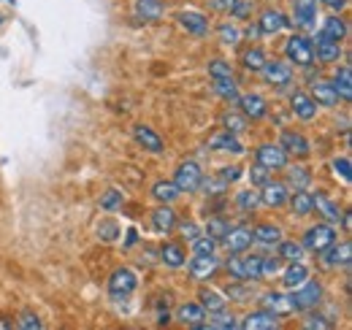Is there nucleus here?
Wrapping results in <instances>:
<instances>
[{"label": "nucleus", "mask_w": 352, "mask_h": 330, "mask_svg": "<svg viewBox=\"0 0 352 330\" xmlns=\"http://www.w3.org/2000/svg\"><path fill=\"white\" fill-rule=\"evenodd\" d=\"M307 279H309V268L304 265V260L290 263V265L285 268V274H282V285L287 289H296L298 285H304Z\"/></svg>", "instance_id": "28"}, {"label": "nucleus", "mask_w": 352, "mask_h": 330, "mask_svg": "<svg viewBox=\"0 0 352 330\" xmlns=\"http://www.w3.org/2000/svg\"><path fill=\"white\" fill-rule=\"evenodd\" d=\"M258 36H261V28H258V25H250V28H247V38H250V41H258Z\"/></svg>", "instance_id": "62"}, {"label": "nucleus", "mask_w": 352, "mask_h": 330, "mask_svg": "<svg viewBox=\"0 0 352 330\" xmlns=\"http://www.w3.org/2000/svg\"><path fill=\"white\" fill-rule=\"evenodd\" d=\"M287 25H290L287 16H285L282 11H276V8H265V11H261V16H258L261 36H276V33H282Z\"/></svg>", "instance_id": "20"}, {"label": "nucleus", "mask_w": 352, "mask_h": 330, "mask_svg": "<svg viewBox=\"0 0 352 330\" xmlns=\"http://www.w3.org/2000/svg\"><path fill=\"white\" fill-rule=\"evenodd\" d=\"M285 170V184H287V190H309V184H311V173H309V168L304 165H285L282 168Z\"/></svg>", "instance_id": "25"}, {"label": "nucleus", "mask_w": 352, "mask_h": 330, "mask_svg": "<svg viewBox=\"0 0 352 330\" xmlns=\"http://www.w3.org/2000/svg\"><path fill=\"white\" fill-rule=\"evenodd\" d=\"M276 254H279L285 263H296V260H304L307 249H304V244H296V241H279V244H276Z\"/></svg>", "instance_id": "41"}, {"label": "nucleus", "mask_w": 352, "mask_h": 330, "mask_svg": "<svg viewBox=\"0 0 352 330\" xmlns=\"http://www.w3.org/2000/svg\"><path fill=\"white\" fill-rule=\"evenodd\" d=\"M285 57L290 60V65H298V68H311L317 60H314V46L307 36H290L285 41Z\"/></svg>", "instance_id": "1"}, {"label": "nucleus", "mask_w": 352, "mask_h": 330, "mask_svg": "<svg viewBox=\"0 0 352 330\" xmlns=\"http://www.w3.org/2000/svg\"><path fill=\"white\" fill-rule=\"evenodd\" d=\"M252 11H255V3L252 0H236L230 6V16H236V19H250Z\"/></svg>", "instance_id": "52"}, {"label": "nucleus", "mask_w": 352, "mask_h": 330, "mask_svg": "<svg viewBox=\"0 0 352 330\" xmlns=\"http://www.w3.org/2000/svg\"><path fill=\"white\" fill-rule=\"evenodd\" d=\"M198 303L212 314V311H222L225 306H228V298H222V292H217V289H212V287H201L198 289Z\"/></svg>", "instance_id": "32"}, {"label": "nucleus", "mask_w": 352, "mask_h": 330, "mask_svg": "<svg viewBox=\"0 0 352 330\" xmlns=\"http://www.w3.org/2000/svg\"><path fill=\"white\" fill-rule=\"evenodd\" d=\"M217 36H220V41L225 43V46H239V43H241V30L233 28V25H228V22L217 28Z\"/></svg>", "instance_id": "48"}, {"label": "nucleus", "mask_w": 352, "mask_h": 330, "mask_svg": "<svg viewBox=\"0 0 352 330\" xmlns=\"http://www.w3.org/2000/svg\"><path fill=\"white\" fill-rule=\"evenodd\" d=\"M176 222H179V217H176V211L171 208V204H160V206L152 211V230L157 236H171L176 230Z\"/></svg>", "instance_id": "13"}, {"label": "nucleus", "mask_w": 352, "mask_h": 330, "mask_svg": "<svg viewBox=\"0 0 352 330\" xmlns=\"http://www.w3.org/2000/svg\"><path fill=\"white\" fill-rule=\"evenodd\" d=\"M0 328H14V322H8L6 317H0Z\"/></svg>", "instance_id": "63"}, {"label": "nucleus", "mask_w": 352, "mask_h": 330, "mask_svg": "<svg viewBox=\"0 0 352 330\" xmlns=\"http://www.w3.org/2000/svg\"><path fill=\"white\" fill-rule=\"evenodd\" d=\"M331 87H333V92L339 95V100H347V103H350V100H352V74H350V65H344L342 71H336V76H333Z\"/></svg>", "instance_id": "31"}, {"label": "nucleus", "mask_w": 352, "mask_h": 330, "mask_svg": "<svg viewBox=\"0 0 352 330\" xmlns=\"http://www.w3.org/2000/svg\"><path fill=\"white\" fill-rule=\"evenodd\" d=\"M209 76H212V79L233 76V68H230V63H225V60H212V63H209Z\"/></svg>", "instance_id": "56"}, {"label": "nucleus", "mask_w": 352, "mask_h": 330, "mask_svg": "<svg viewBox=\"0 0 352 330\" xmlns=\"http://www.w3.org/2000/svg\"><path fill=\"white\" fill-rule=\"evenodd\" d=\"M233 3L236 0H209V8H214V11H230Z\"/></svg>", "instance_id": "60"}, {"label": "nucleus", "mask_w": 352, "mask_h": 330, "mask_svg": "<svg viewBox=\"0 0 352 330\" xmlns=\"http://www.w3.org/2000/svg\"><path fill=\"white\" fill-rule=\"evenodd\" d=\"M212 152H228V155H244V144L239 141V135L222 130V133H214L206 144Z\"/></svg>", "instance_id": "22"}, {"label": "nucleus", "mask_w": 352, "mask_h": 330, "mask_svg": "<svg viewBox=\"0 0 352 330\" xmlns=\"http://www.w3.org/2000/svg\"><path fill=\"white\" fill-rule=\"evenodd\" d=\"M187 271H190V279L195 282H212L220 271V260L217 254H192Z\"/></svg>", "instance_id": "3"}, {"label": "nucleus", "mask_w": 352, "mask_h": 330, "mask_svg": "<svg viewBox=\"0 0 352 330\" xmlns=\"http://www.w3.org/2000/svg\"><path fill=\"white\" fill-rule=\"evenodd\" d=\"M236 206L241 214H252L255 208L261 206V195H258V190H241L239 195H236Z\"/></svg>", "instance_id": "44"}, {"label": "nucleus", "mask_w": 352, "mask_h": 330, "mask_svg": "<svg viewBox=\"0 0 352 330\" xmlns=\"http://www.w3.org/2000/svg\"><path fill=\"white\" fill-rule=\"evenodd\" d=\"M287 201H290L293 214H298V217H309V214H314L311 192H307V190H296V192H293V198H287Z\"/></svg>", "instance_id": "39"}, {"label": "nucleus", "mask_w": 352, "mask_h": 330, "mask_svg": "<svg viewBox=\"0 0 352 330\" xmlns=\"http://www.w3.org/2000/svg\"><path fill=\"white\" fill-rule=\"evenodd\" d=\"M239 328H247V330H274L279 328V317L271 314L268 309H258V311H250Z\"/></svg>", "instance_id": "24"}, {"label": "nucleus", "mask_w": 352, "mask_h": 330, "mask_svg": "<svg viewBox=\"0 0 352 330\" xmlns=\"http://www.w3.org/2000/svg\"><path fill=\"white\" fill-rule=\"evenodd\" d=\"M311 100L317 103V106H325V109H333V106H339V95L333 92V87L331 82H314L311 84Z\"/></svg>", "instance_id": "27"}, {"label": "nucleus", "mask_w": 352, "mask_h": 330, "mask_svg": "<svg viewBox=\"0 0 352 330\" xmlns=\"http://www.w3.org/2000/svg\"><path fill=\"white\" fill-rule=\"evenodd\" d=\"M258 195H261V204L268 208H282L287 204V198H290V190H287V184L285 182H265L263 187L258 190Z\"/></svg>", "instance_id": "12"}, {"label": "nucleus", "mask_w": 352, "mask_h": 330, "mask_svg": "<svg viewBox=\"0 0 352 330\" xmlns=\"http://www.w3.org/2000/svg\"><path fill=\"white\" fill-rule=\"evenodd\" d=\"M304 328L328 330V328H333V322H328V320H325V317H320V314H309L307 320H304Z\"/></svg>", "instance_id": "59"}, {"label": "nucleus", "mask_w": 352, "mask_h": 330, "mask_svg": "<svg viewBox=\"0 0 352 330\" xmlns=\"http://www.w3.org/2000/svg\"><path fill=\"white\" fill-rule=\"evenodd\" d=\"M133 138H135V144L138 146H144L146 152H152V155H160V152H166V144H163V138L149 127V124H133Z\"/></svg>", "instance_id": "14"}, {"label": "nucleus", "mask_w": 352, "mask_h": 330, "mask_svg": "<svg viewBox=\"0 0 352 330\" xmlns=\"http://www.w3.org/2000/svg\"><path fill=\"white\" fill-rule=\"evenodd\" d=\"M255 160L274 173V170H282L290 157H287V152H285L279 144H261L258 152H255Z\"/></svg>", "instance_id": "10"}, {"label": "nucleus", "mask_w": 352, "mask_h": 330, "mask_svg": "<svg viewBox=\"0 0 352 330\" xmlns=\"http://www.w3.org/2000/svg\"><path fill=\"white\" fill-rule=\"evenodd\" d=\"M293 22L301 30H311L317 25V0H293Z\"/></svg>", "instance_id": "16"}, {"label": "nucleus", "mask_w": 352, "mask_h": 330, "mask_svg": "<svg viewBox=\"0 0 352 330\" xmlns=\"http://www.w3.org/2000/svg\"><path fill=\"white\" fill-rule=\"evenodd\" d=\"M135 287H138V276H135L133 268H117V271H111V276H109V292H111V298H128Z\"/></svg>", "instance_id": "7"}, {"label": "nucleus", "mask_w": 352, "mask_h": 330, "mask_svg": "<svg viewBox=\"0 0 352 330\" xmlns=\"http://www.w3.org/2000/svg\"><path fill=\"white\" fill-rule=\"evenodd\" d=\"M217 244H220V241H214V239H212V236H206V233H201L198 239H192V241H190L192 254H214V252H217Z\"/></svg>", "instance_id": "45"}, {"label": "nucleus", "mask_w": 352, "mask_h": 330, "mask_svg": "<svg viewBox=\"0 0 352 330\" xmlns=\"http://www.w3.org/2000/svg\"><path fill=\"white\" fill-rule=\"evenodd\" d=\"M268 179H271V170L263 168L261 163H255L250 168V182H252V187H263Z\"/></svg>", "instance_id": "55"}, {"label": "nucleus", "mask_w": 352, "mask_h": 330, "mask_svg": "<svg viewBox=\"0 0 352 330\" xmlns=\"http://www.w3.org/2000/svg\"><path fill=\"white\" fill-rule=\"evenodd\" d=\"M117 233H120V225H117L114 219H103V222L98 225V236H100L103 241H114Z\"/></svg>", "instance_id": "54"}, {"label": "nucleus", "mask_w": 352, "mask_h": 330, "mask_svg": "<svg viewBox=\"0 0 352 330\" xmlns=\"http://www.w3.org/2000/svg\"><path fill=\"white\" fill-rule=\"evenodd\" d=\"M236 106L241 109V114L247 120H263L268 114V103H265L263 95H255V92H247V95H239Z\"/></svg>", "instance_id": "15"}, {"label": "nucleus", "mask_w": 352, "mask_h": 330, "mask_svg": "<svg viewBox=\"0 0 352 330\" xmlns=\"http://www.w3.org/2000/svg\"><path fill=\"white\" fill-rule=\"evenodd\" d=\"M179 195L182 192H179V187H176L174 182H155L152 184V198L157 204H174Z\"/></svg>", "instance_id": "37"}, {"label": "nucleus", "mask_w": 352, "mask_h": 330, "mask_svg": "<svg viewBox=\"0 0 352 330\" xmlns=\"http://www.w3.org/2000/svg\"><path fill=\"white\" fill-rule=\"evenodd\" d=\"M350 252H352V244L350 241H342L339 247H325L322 252H317L320 254V260H322V265H328V268H347L350 265Z\"/></svg>", "instance_id": "19"}, {"label": "nucleus", "mask_w": 352, "mask_h": 330, "mask_svg": "<svg viewBox=\"0 0 352 330\" xmlns=\"http://www.w3.org/2000/svg\"><path fill=\"white\" fill-rule=\"evenodd\" d=\"M160 260L168 265V268H182L184 263H187V252L182 244H176V241H166L163 247H160Z\"/></svg>", "instance_id": "29"}, {"label": "nucleus", "mask_w": 352, "mask_h": 330, "mask_svg": "<svg viewBox=\"0 0 352 330\" xmlns=\"http://www.w3.org/2000/svg\"><path fill=\"white\" fill-rule=\"evenodd\" d=\"M220 244L228 249L230 254H241V252H247V249L255 244L252 228H233V225H230V230L222 236Z\"/></svg>", "instance_id": "9"}, {"label": "nucleus", "mask_w": 352, "mask_h": 330, "mask_svg": "<svg viewBox=\"0 0 352 330\" xmlns=\"http://www.w3.org/2000/svg\"><path fill=\"white\" fill-rule=\"evenodd\" d=\"M290 300H293V309L296 311H309V309H314V306L322 303V285L314 282V279H307L304 285H298V287L293 289Z\"/></svg>", "instance_id": "2"}, {"label": "nucleus", "mask_w": 352, "mask_h": 330, "mask_svg": "<svg viewBox=\"0 0 352 330\" xmlns=\"http://www.w3.org/2000/svg\"><path fill=\"white\" fill-rule=\"evenodd\" d=\"M279 274H282V257H279V254L263 257V263H261V276H263V279H271V276H279Z\"/></svg>", "instance_id": "46"}, {"label": "nucleus", "mask_w": 352, "mask_h": 330, "mask_svg": "<svg viewBox=\"0 0 352 330\" xmlns=\"http://www.w3.org/2000/svg\"><path fill=\"white\" fill-rule=\"evenodd\" d=\"M333 170H336V176H342V179H344V184H350L352 182V173H350V160H347V157H336V160H333Z\"/></svg>", "instance_id": "57"}, {"label": "nucleus", "mask_w": 352, "mask_h": 330, "mask_svg": "<svg viewBox=\"0 0 352 330\" xmlns=\"http://www.w3.org/2000/svg\"><path fill=\"white\" fill-rule=\"evenodd\" d=\"M217 176H220L222 182H228V184H230V182H239V179H241V165H222Z\"/></svg>", "instance_id": "58"}, {"label": "nucleus", "mask_w": 352, "mask_h": 330, "mask_svg": "<svg viewBox=\"0 0 352 330\" xmlns=\"http://www.w3.org/2000/svg\"><path fill=\"white\" fill-rule=\"evenodd\" d=\"M279 146L287 152V157H296V160H304V157L311 155L309 138L304 133H298V130H285V133L279 135Z\"/></svg>", "instance_id": "6"}, {"label": "nucleus", "mask_w": 352, "mask_h": 330, "mask_svg": "<svg viewBox=\"0 0 352 330\" xmlns=\"http://www.w3.org/2000/svg\"><path fill=\"white\" fill-rule=\"evenodd\" d=\"M336 244V228L331 222H322V225H314L304 233V249L309 252H322L325 247Z\"/></svg>", "instance_id": "5"}, {"label": "nucleus", "mask_w": 352, "mask_h": 330, "mask_svg": "<svg viewBox=\"0 0 352 330\" xmlns=\"http://www.w3.org/2000/svg\"><path fill=\"white\" fill-rule=\"evenodd\" d=\"M320 33H325L328 38L344 41V38L350 36V28H347V22H344L342 16H325V22H322V30H320Z\"/></svg>", "instance_id": "34"}, {"label": "nucleus", "mask_w": 352, "mask_h": 330, "mask_svg": "<svg viewBox=\"0 0 352 330\" xmlns=\"http://www.w3.org/2000/svg\"><path fill=\"white\" fill-rule=\"evenodd\" d=\"M290 109H293V114L301 120V122H311L314 117H317V103L311 100V95L309 92H293V98H290Z\"/></svg>", "instance_id": "23"}, {"label": "nucleus", "mask_w": 352, "mask_h": 330, "mask_svg": "<svg viewBox=\"0 0 352 330\" xmlns=\"http://www.w3.org/2000/svg\"><path fill=\"white\" fill-rule=\"evenodd\" d=\"M212 87H214V92L220 95L222 100H228V103H236L239 100V84L233 76H220V79H212Z\"/></svg>", "instance_id": "33"}, {"label": "nucleus", "mask_w": 352, "mask_h": 330, "mask_svg": "<svg viewBox=\"0 0 352 330\" xmlns=\"http://www.w3.org/2000/svg\"><path fill=\"white\" fill-rule=\"evenodd\" d=\"M201 179H204V170H201V165L195 163V160L179 163L174 173V184L179 187V192H198Z\"/></svg>", "instance_id": "4"}, {"label": "nucleus", "mask_w": 352, "mask_h": 330, "mask_svg": "<svg viewBox=\"0 0 352 330\" xmlns=\"http://www.w3.org/2000/svg\"><path fill=\"white\" fill-rule=\"evenodd\" d=\"M225 295L230 300H236V303H244V300H250L255 295V289H252V282H236L233 279V285L225 287Z\"/></svg>", "instance_id": "43"}, {"label": "nucleus", "mask_w": 352, "mask_h": 330, "mask_svg": "<svg viewBox=\"0 0 352 330\" xmlns=\"http://www.w3.org/2000/svg\"><path fill=\"white\" fill-rule=\"evenodd\" d=\"M314 46V60H320V63H325V65H333V63H339L342 60V41H336V38H328L325 33H320L317 36V41H311Z\"/></svg>", "instance_id": "11"}, {"label": "nucleus", "mask_w": 352, "mask_h": 330, "mask_svg": "<svg viewBox=\"0 0 352 330\" xmlns=\"http://www.w3.org/2000/svg\"><path fill=\"white\" fill-rule=\"evenodd\" d=\"M317 3L328 6L331 11H344V8H347V0H317Z\"/></svg>", "instance_id": "61"}, {"label": "nucleus", "mask_w": 352, "mask_h": 330, "mask_svg": "<svg viewBox=\"0 0 352 330\" xmlns=\"http://www.w3.org/2000/svg\"><path fill=\"white\" fill-rule=\"evenodd\" d=\"M247 122H250V120H247L244 114H225V117H222L225 130H228V133H233V135L244 133V130H247Z\"/></svg>", "instance_id": "47"}, {"label": "nucleus", "mask_w": 352, "mask_h": 330, "mask_svg": "<svg viewBox=\"0 0 352 330\" xmlns=\"http://www.w3.org/2000/svg\"><path fill=\"white\" fill-rule=\"evenodd\" d=\"M198 190L206 192V195H222L228 190V182H222L220 176L217 179H201V187Z\"/></svg>", "instance_id": "51"}, {"label": "nucleus", "mask_w": 352, "mask_h": 330, "mask_svg": "<svg viewBox=\"0 0 352 330\" xmlns=\"http://www.w3.org/2000/svg\"><path fill=\"white\" fill-rule=\"evenodd\" d=\"M261 263H263L261 254H247V257L241 260L244 282H261V279H263V276H261Z\"/></svg>", "instance_id": "40"}, {"label": "nucleus", "mask_w": 352, "mask_h": 330, "mask_svg": "<svg viewBox=\"0 0 352 330\" xmlns=\"http://www.w3.org/2000/svg\"><path fill=\"white\" fill-rule=\"evenodd\" d=\"M261 74H263V82L271 87H287L293 82V65L285 60H265Z\"/></svg>", "instance_id": "8"}, {"label": "nucleus", "mask_w": 352, "mask_h": 330, "mask_svg": "<svg viewBox=\"0 0 352 330\" xmlns=\"http://www.w3.org/2000/svg\"><path fill=\"white\" fill-rule=\"evenodd\" d=\"M176 320L187 328H195V330H206L204 320H206V309L201 303H182L176 309Z\"/></svg>", "instance_id": "18"}, {"label": "nucleus", "mask_w": 352, "mask_h": 330, "mask_svg": "<svg viewBox=\"0 0 352 330\" xmlns=\"http://www.w3.org/2000/svg\"><path fill=\"white\" fill-rule=\"evenodd\" d=\"M261 303H263V309H268L271 314H276L279 320H282V317H290V314L296 311V309H293V300H290V295H285V292H276V289H271V292H263Z\"/></svg>", "instance_id": "17"}, {"label": "nucleus", "mask_w": 352, "mask_h": 330, "mask_svg": "<svg viewBox=\"0 0 352 330\" xmlns=\"http://www.w3.org/2000/svg\"><path fill=\"white\" fill-rule=\"evenodd\" d=\"M176 19H179V25H182L190 36H195V38H204V36L209 33V19H206L204 14H198V11H179Z\"/></svg>", "instance_id": "21"}, {"label": "nucleus", "mask_w": 352, "mask_h": 330, "mask_svg": "<svg viewBox=\"0 0 352 330\" xmlns=\"http://www.w3.org/2000/svg\"><path fill=\"white\" fill-rule=\"evenodd\" d=\"M265 60H268V54H265L261 46H250V49L241 54V65H244L247 71H252V74H261Z\"/></svg>", "instance_id": "36"}, {"label": "nucleus", "mask_w": 352, "mask_h": 330, "mask_svg": "<svg viewBox=\"0 0 352 330\" xmlns=\"http://www.w3.org/2000/svg\"><path fill=\"white\" fill-rule=\"evenodd\" d=\"M135 16H141L144 22H160L166 16V6L163 0H135Z\"/></svg>", "instance_id": "26"}, {"label": "nucleus", "mask_w": 352, "mask_h": 330, "mask_svg": "<svg viewBox=\"0 0 352 330\" xmlns=\"http://www.w3.org/2000/svg\"><path fill=\"white\" fill-rule=\"evenodd\" d=\"M311 204H314V208L322 214V219L325 222H339V217H342V211H339V206L328 198V195H322V192H317V195H311Z\"/></svg>", "instance_id": "30"}, {"label": "nucleus", "mask_w": 352, "mask_h": 330, "mask_svg": "<svg viewBox=\"0 0 352 330\" xmlns=\"http://www.w3.org/2000/svg\"><path fill=\"white\" fill-rule=\"evenodd\" d=\"M122 201H125V198H122L120 190H106L103 198H100V208H103V211H117V208L122 206Z\"/></svg>", "instance_id": "50"}, {"label": "nucleus", "mask_w": 352, "mask_h": 330, "mask_svg": "<svg viewBox=\"0 0 352 330\" xmlns=\"http://www.w3.org/2000/svg\"><path fill=\"white\" fill-rule=\"evenodd\" d=\"M16 328L41 330V328H44V322L38 320V314H33V311H22V314H19V320H16Z\"/></svg>", "instance_id": "53"}, {"label": "nucleus", "mask_w": 352, "mask_h": 330, "mask_svg": "<svg viewBox=\"0 0 352 330\" xmlns=\"http://www.w3.org/2000/svg\"><path fill=\"white\" fill-rule=\"evenodd\" d=\"M228 230H230V222H228L222 214H212L209 222H206V228H204V233L212 236L214 241H222V236H225Z\"/></svg>", "instance_id": "42"}, {"label": "nucleus", "mask_w": 352, "mask_h": 330, "mask_svg": "<svg viewBox=\"0 0 352 330\" xmlns=\"http://www.w3.org/2000/svg\"><path fill=\"white\" fill-rule=\"evenodd\" d=\"M204 325L212 330H236L241 325V320H236L233 314H228V311L222 309V311H212V314H209V322H204Z\"/></svg>", "instance_id": "38"}, {"label": "nucleus", "mask_w": 352, "mask_h": 330, "mask_svg": "<svg viewBox=\"0 0 352 330\" xmlns=\"http://www.w3.org/2000/svg\"><path fill=\"white\" fill-rule=\"evenodd\" d=\"M176 230H179V239L182 241H192V239H198L201 236V228L192 222V219H184V222H176Z\"/></svg>", "instance_id": "49"}, {"label": "nucleus", "mask_w": 352, "mask_h": 330, "mask_svg": "<svg viewBox=\"0 0 352 330\" xmlns=\"http://www.w3.org/2000/svg\"><path fill=\"white\" fill-rule=\"evenodd\" d=\"M252 236H255V241L258 244H265V247H276L279 241H282V228H276V225H258L255 230H252Z\"/></svg>", "instance_id": "35"}]
</instances>
